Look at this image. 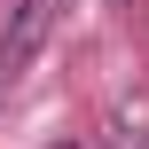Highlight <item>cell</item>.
Returning a JSON list of instances; mask_svg holds the SVG:
<instances>
[{
	"instance_id": "cell-1",
	"label": "cell",
	"mask_w": 149,
	"mask_h": 149,
	"mask_svg": "<svg viewBox=\"0 0 149 149\" xmlns=\"http://www.w3.org/2000/svg\"><path fill=\"white\" fill-rule=\"evenodd\" d=\"M63 8H71V0H8V24H0V86H16V79L47 55Z\"/></svg>"
}]
</instances>
